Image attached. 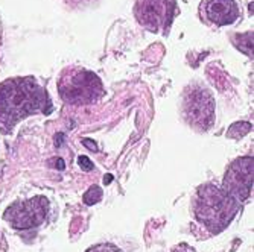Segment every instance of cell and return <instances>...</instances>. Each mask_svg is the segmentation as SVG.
<instances>
[{"label":"cell","instance_id":"1","mask_svg":"<svg viewBox=\"0 0 254 252\" xmlns=\"http://www.w3.org/2000/svg\"><path fill=\"white\" fill-rule=\"evenodd\" d=\"M52 109L48 93L32 78H14L0 84V129L9 132L20 120Z\"/></svg>","mask_w":254,"mask_h":252},{"label":"cell","instance_id":"12","mask_svg":"<svg viewBox=\"0 0 254 252\" xmlns=\"http://www.w3.org/2000/svg\"><path fill=\"white\" fill-rule=\"evenodd\" d=\"M84 145H85L87 148H90L91 151H98V146H96L95 143H91V142H88V140H84Z\"/></svg>","mask_w":254,"mask_h":252},{"label":"cell","instance_id":"8","mask_svg":"<svg viewBox=\"0 0 254 252\" xmlns=\"http://www.w3.org/2000/svg\"><path fill=\"white\" fill-rule=\"evenodd\" d=\"M207 20L218 26H227L235 23L239 17V8L235 0H207L204 5Z\"/></svg>","mask_w":254,"mask_h":252},{"label":"cell","instance_id":"2","mask_svg":"<svg viewBox=\"0 0 254 252\" xmlns=\"http://www.w3.org/2000/svg\"><path fill=\"white\" fill-rule=\"evenodd\" d=\"M196 219L210 233H221L230 225L238 211L239 202L230 196L224 189L207 184L198 189L193 202Z\"/></svg>","mask_w":254,"mask_h":252},{"label":"cell","instance_id":"5","mask_svg":"<svg viewBox=\"0 0 254 252\" xmlns=\"http://www.w3.org/2000/svg\"><path fill=\"white\" fill-rule=\"evenodd\" d=\"M183 112L189 125L198 129H207L215 119V101L205 88L190 90L184 99Z\"/></svg>","mask_w":254,"mask_h":252},{"label":"cell","instance_id":"11","mask_svg":"<svg viewBox=\"0 0 254 252\" xmlns=\"http://www.w3.org/2000/svg\"><path fill=\"white\" fill-rule=\"evenodd\" d=\"M90 252H118V251L113 248H108V246H98L96 249L90 251Z\"/></svg>","mask_w":254,"mask_h":252},{"label":"cell","instance_id":"9","mask_svg":"<svg viewBox=\"0 0 254 252\" xmlns=\"http://www.w3.org/2000/svg\"><path fill=\"white\" fill-rule=\"evenodd\" d=\"M101 198H102V189L98 187V186H93V187H91V189L84 195V202H85L87 205H93V203L99 202Z\"/></svg>","mask_w":254,"mask_h":252},{"label":"cell","instance_id":"4","mask_svg":"<svg viewBox=\"0 0 254 252\" xmlns=\"http://www.w3.org/2000/svg\"><path fill=\"white\" fill-rule=\"evenodd\" d=\"M49 210V202L43 196L14 202L5 213V220L17 230H29L41 225Z\"/></svg>","mask_w":254,"mask_h":252},{"label":"cell","instance_id":"10","mask_svg":"<svg viewBox=\"0 0 254 252\" xmlns=\"http://www.w3.org/2000/svg\"><path fill=\"white\" fill-rule=\"evenodd\" d=\"M78 163H79V166L84 170H91V169H93V163H91L90 158H87V156H79L78 158Z\"/></svg>","mask_w":254,"mask_h":252},{"label":"cell","instance_id":"6","mask_svg":"<svg viewBox=\"0 0 254 252\" xmlns=\"http://www.w3.org/2000/svg\"><path fill=\"white\" fill-rule=\"evenodd\" d=\"M224 190L238 202L248 199L253 190V156H242L230 164L224 178Z\"/></svg>","mask_w":254,"mask_h":252},{"label":"cell","instance_id":"7","mask_svg":"<svg viewBox=\"0 0 254 252\" xmlns=\"http://www.w3.org/2000/svg\"><path fill=\"white\" fill-rule=\"evenodd\" d=\"M175 14L174 0H138L137 18L145 28L157 32L168 28Z\"/></svg>","mask_w":254,"mask_h":252},{"label":"cell","instance_id":"3","mask_svg":"<svg viewBox=\"0 0 254 252\" xmlns=\"http://www.w3.org/2000/svg\"><path fill=\"white\" fill-rule=\"evenodd\" d=\"M60 95L70 105H88L102 98L104 87L93 72L70 68L60 81Z\"/></svg>","mask_w":254,"mask_h":252}]
</instances>
